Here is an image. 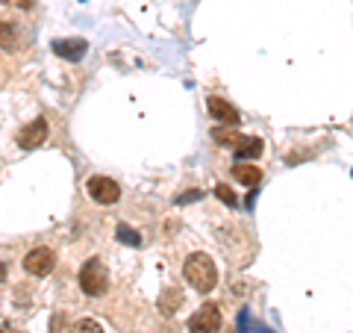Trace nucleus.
Returning <instances> with one entry per match:
<instances>
[{
    "mask_svg": "<svg viewBox=\"0 0 353 333\" xmlns=\"http://www.w3.org/2000/svg\"><path fill=\"white\" fill-rule=\"evenodd\" d=\"M212 139L218 142V145H227V148H236L239 145V142H241V136H239V133H233V130H212Z\"/></svg>",
    "mask_w": 353,
    "mask_h": 333,
    "instance_id": "nucleus-12",
    "label": "nucleus"
},
{
    "mask_svg": "<svg viewBox=\"0 0 353 333\" xmlns=\"http://www.w3.org/2000/svg\"><path fill=\"white\" fill-rule=\"evenodd\" d=\"M53 265H57V254L50 248H32L24 257V269L32 277H48L53 272Z\"/></svg>",
    "mask_w": 353,
    "mask_h": 333,
    "instance_id": "nucleus-5",
    "label": "nucleus"
},
{
    "mask_svg": "<svg viewBox=\"0 0 353 333\" xmlns=\"http://www.w3.org/2000/svg\"><path fill=\"white\" fill-rule=\"evenodd\" d=\"M183 274H185V280H189L197 292H212L215 289V283H218V269H215V263L206 257V254H189V260H185L183 265Z\"/></svg>",
    "mask_w": 353,
    "mask_h": 333,
    "instance_id": "nucleus-1",
    "label": "nucleus"
},
{
    "mask_svg": "<svg viewBox=\"0 0 353 333\" xmlns=\"http://www.w3.org/2000/svg\"><path fill=\"white\" fill-rule=\"evenodd\" d=\"M44 142H48V121L44 118L30 121V124H24L18 130V145L24 151H36L39 145H44Z\"/></svg>",
    "mask_w": 353,
    "mask_h": 333,
    "instance_id": "nucleus-6",
    "label": "nucleus"
},
{
    "mask_svg": "<svg viewBox=\"0 0 353 333\" xmlns=\"http://www.w3.org/2000/svg\"><path fill=\"white\" fill-rule=\"evenodd\" d=\"M192 333H218L221 330V310L218 304H203L197 313L189 318Z\"/></svg>",
    "mask_w": 353,
    "mask_h": 333,
    "instance_id": "nucleus-4",
    "label": "nucleus"
},
{
    "mask_svg": "<svg viewBox=\"0 0 353 333\" xmlns=\"http://www.w3.org/2000/svg\"><path fill=\"white\" fill-rule=\"evenodd\" d=\"M74 333H103V327L97 325L94 318H83V321H77L74 325Z\"/></svg>",
    "mask_w": 353,
    "mask_h": 333,
    "instance_id": "nucleus-14",
    "label": "nucleus"
},
{
    "mask_svg": "<svg viewBox=\"0 0 353 333\" xmlns=\"http://www.w3.org/2000/svg\"><path fill=\"white\" fill-rule=\"evenodd\" d=\"M194 198H201V192H189V195L176 198V201H180V204H189V201H194Z\"/></svg>",
    "mask_w": 353,
    "mask_h": 333,
    "instance_id": "nucleus-16",
    "label": "nucleus"
},
{
    "mask_svg": "<svg viewBox=\"0 0 353 333\" xmlns=\"http://www.w3.org/2000/svg\"><path fill=\"white\" fill-rule=\"evenodd\" d=\"M176 304H183V292L174 286V289H168V292H165V295L159 298V310H162V316H171L174 310H180Z\"/></svg>",
    "mask_w": 353,
    "mask_h": 333,
    "instance_id": "nucleus-11",
    "label": "nucleus"
},
{
    "mask_svg": "<svg viewBox=\"0 0 353 333\" xmlns=\"http://www.w3.org/2000/svg\"><path fill=\"white\" fill-rule=\"evenodd\" d=\"M85 189H88V195H92V201H97V204H115L118 198H121V186L112 180V177H103V174H97V177H92V180L85 183Z\"/></svg>",
    "mask_w": 353,
    "mask_h": 333,
    "instance_id": "nucleus-3",
    "label": "nucleus"
},
{
    "mask_svg": "<svg viewBox=\"0 0 353 333\" xmlns=\"http://www.w3.org/2000/svg\"><path fill=\"white\" fill-rule=\"evenodd\" d=\"M53 50H57V57L68 59V62H80L85 57L88 44L83 39H57L53 41Z\"/></svg>",
    "mask_w": 353,
    "mask_h": 333,
    "instance_id": "nucleus-7",
    "label": "nucleus"
},
{
    "mask_svg": "<svg viewBox=\"0 0 353 333\" xmlns=\"http://www.w3.org/2000/svg\"><path fill=\"white\" fill-rule=\"evenodd\" d=\"M209 113H212V118H218L221 124H227V127H236L239 124V109L236 106H230L227 101H221V97H209Z\"/></svg>",
    "mask_w": 353,
    "mask_h": 333,
    "instance_id": "nucleus-8",
    "label": "nucleus"
},
{
    "mask_svg": "<svg viewBox=\"0 0 353 333\" xmlns=\"http://www.w3.org/2000/svg\"><path fill=\"white\" fill-rule=\"evenodd\" d=\"M115 233H118V239L124 242V245H132V248H139V245H141V236H139V233L132 230V227H127V225H118Z\"/></svg>",
    "mask_w": 353,
    "mask_h": 333,
    "instance_id": "nucleus-13",
    "label": "nucleus"
},
{
    "mask_svg": "<svg viewBox=\"0 0 353 333\" xmlns=\"http://www.w3.org/2000/svg\"><path fill=\"white\" fill-rule=\"evenodd\" d=\"M3 333H12V327H9V321H3Z\"/></svg>",
    "mask_w": 353,
    "mask_h": 333,
    "instance_id": "nucleus-17",
    "label": "nucleus"
},
{
    "mask_svg": "<svg viewBox=\"0 0 353 333\" xmlns=\"http://www.w3.org/2000/svg\"><path fill=\"white\" fill-rule=\"evenodd\" d=\"M215 195L221 198V201H224V204H230V207H236L239 204V198L233 195V192H230V189L224 186V183H221V186H215Z\"/></svg>",
    "mask_w": 353,
    "mask_h": 333,
    "instance_id": "nucleus-15",
    "label": "nucleus"
},
{
    "mask_svg": "<svg viewBox=\"0 0 353 333\" xmlns=\"http://www.w3.org/2000/svg\"><path fill=\"white\" fill-rule=\"evenodd\" d=\"M3 3H9V0H3Z\"/></svg>",
    "mask_w": 353,
    "mask_h": 333,
    "instance_id": "nucleus-18",
    "label": "nucleus"
},
{
    "mask_svg": "<svg viewBox=\"0 0 353 333\" xmlns=\"http://www.w3.org/2000/svg\"><path fill=\"white\" fill-rule=\"evenodd\" d=\"M262 139H248V136H241V142L233 148V153L239 160H256V157H262Z\"/></svg>",
    "mask_w": 353,
    "mask_h": 333,
    "instance_id": "nucleus-10",
    "label": "nucleus"
},
{
    "mask_svg": "<svg viewBox=\"0 0 353 333\" xmlns=\"http://www.w3.org/2000/svg\"><path fill=\"white\" fill-rule=\"evenodd\" d=\"M233 177L241 183V186H259L262 183V171L256 169V165H250V162H245V160H239L236 165H233Z\"/></svg>",
    "mask_w": 353,
    "mask_h": 333,
    "instance_id": "nucleus-9",
    "label": "nucleus"
},
{
    "mask_svg": "<svg viewBox=\"0 0 353 333\" xmlns=\"http://www.w3.org/2000/svg\"><path fill=\"white\" fill-rule=\"evenodd\" d=\"M80 289L85 295H92V298H101L106 289H109V272H106V265L101 263V257H92V260H85V265L80 269Z\"/></svg>",
    "mask_w": 353,
    "mask_h": 333,
    "instance_id": "nucleus-2",
    "label": "nucleus"
}]
</instances>
